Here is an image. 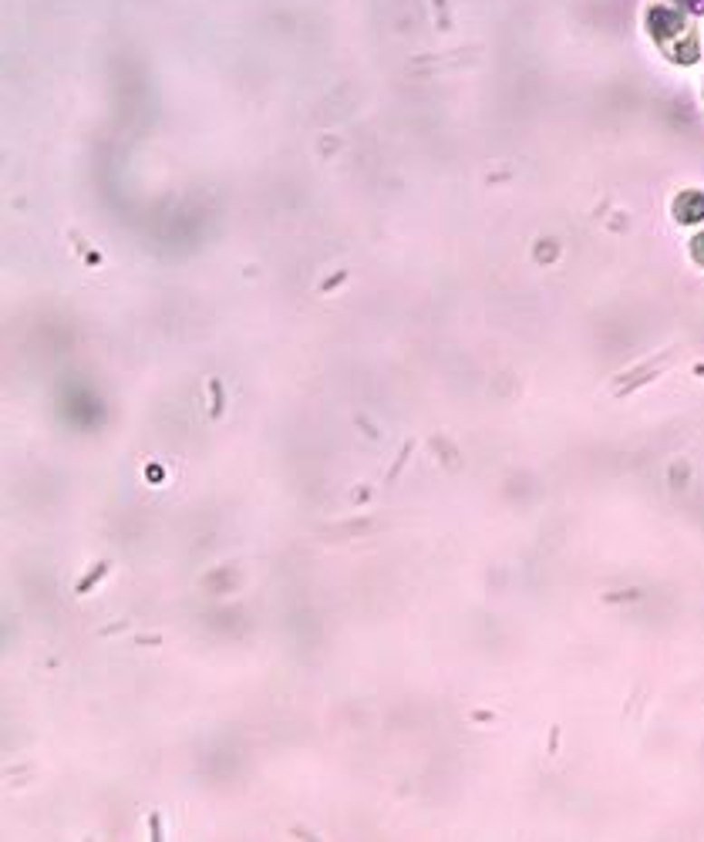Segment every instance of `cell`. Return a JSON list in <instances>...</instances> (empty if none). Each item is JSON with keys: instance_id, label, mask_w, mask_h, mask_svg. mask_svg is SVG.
<instances>
[{"instance_id": "1", "label": "cell", "mask_w": 704, "mask_h": 842, "mask_svg": "<svg viewBox=\"0 0 704 842\" xmlns=\"http://www.w3.org/2000/svg\"><path fill=\"white\" fill-rule=\"evenodd\" d=\"M651 31H654V37L661 41V48L668 51L674 61H694L698 58V51L688 48V44H680V37H684V41H698V37H694L691 27L680 21L678 11L657 7V11L651 14Z\"/></svg>"}, {"instance_id": "4", "label": "cell", "mask_w": 704, "mask_h": 842, "mask_svg": "<svg viewBox=\"0 0 704 842\" xmlns=\"http://www.w3.org/2000/svg\"><path fill=\"white\" fill-rule=\"evenodd\" d=\"M684 4H691L694 11H704V0H684Z\"/></svg>"}, {"instance_id": "2", "label": "cell", "mask_w": 704, "mask_h": 842, "mask_svg": "<svg viewBox=\"0 0 704 842\" xmlns=\"http://www.w3.org/2000/svg\"><path fill=\"white\" fill-rule=\"evenodd\" d=\"M674 209H678V219H684V223H698L704 216V196L701 192H684L678 202H674Z\"/></svg>"}, {"instance_id": "3", "label": "cell", "mask_w": 704, "mask_h": 842, "mask_svg": "<svg viewBox=\"0 0 704 842\" xmlns=\"http://www.w3.org/2000/svg\"><path fill=\"white\" fill-rule=\"evenodd\" d=\"M694 256H698V263H704V233L694 237Z\"/></svg>"}]
</instances>
